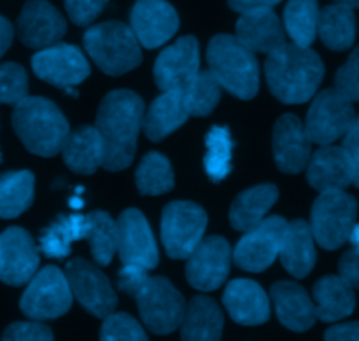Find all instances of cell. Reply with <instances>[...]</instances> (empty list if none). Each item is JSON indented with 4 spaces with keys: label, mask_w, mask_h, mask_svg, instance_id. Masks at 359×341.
<instances>
[{
    "label": "cell",
    "mask_w": 359,
    "mask_h": 341,
    "mask_svg": "<svg viewBox=\"0 0 359 341\" xmlns=\"http://www.w3.org/2000/svg\"><path fill=\"white\" fill-rule=\"evenodd\" d=\"M265 77L272 95L283 104H304L318 91L325 65L311 48L284 44L266 58Z\"/></svg>",
    "instance_id": "7a4b0ae2"
},
{
    "label": "cell",
    "mask_w": 359,
    "mask_h": 341,
    "mask_svg": "<svg viewBox=\"0 0 359 341\" xmlns=\"http://www.w3.org/2000/svg\"><path fill=\"white\" fill-rule=\"evenodd\" d=\"M2 341H55L53 331L39 321L14 322L4 331Z\"/></svg>",
    "instance_id": "b9f144b4"
},
{
    "label": "cell",
    "mask_w": 359,
    "mask_h": 341,
    "mask_svg": "<svg viewBox=\"0 0 359 341\" xmlns=\"http://www.w3.org/2000/svg\"><path fill=\"white\" fill-rule=\"evenodd\" d=\"M349 240L353 242L354 249H358V251H359V224H354L353 231H351V237H349Z\"/></svg>",
    "instance_id": "f907efd6"
},
{
    "label": "cell",
    "mask_w": 359,
    "mask_h": 341,
    "mask_svg": "<svg viewBox=\"0 0 359 341\" xmlns=\"http://www.w3.org/2000/svg\"><path fill=\"white\" fill-rule=\"evenodd\" d=\"M279 198L273 184H262L241 193L230 209V223L237 231H249L262 223Z\"/></svg>",
    "instance_id": "f546056e"
},
{
    "label": "cell",
    "mask_w": 359,
    "mask_h": 341,
    "mask_svg": "<svg viewBox=\"0 0 359 341\" xmlns=\"http://www.w3.org/2000/svg\"><path fill=\"white\" fill-rule=\"evenodd\" d=\"M283 0H228L230 7L237 13H248L255 9H272Z\"/></svg>",
    "instance_id": "c3c4849f"
},
{
    "label": "cell",
    "mask_w": 359,
    "mask_h": 341,
    "mask_svg": "<svg viewBox=\"0 0 359 341\" xmlns=\"http://www.w3.org/2000/svg\"><path fill=\"white\" fill-rule=\"evenodd\" d=\"M231 153H233V140L226 126H212L205 137V167L210 181L219 182L228 177L231 172Z\"/></svg>",
    "instance_id": "e575fe53"
},
{
    "label": "cell",
    "mask_w": 359,
    "mask_h": 341,
    "mask_svg": "<svg viewBox=\"0 0 359 341\" xmlns=\"http://www.w3.org/2000/svg\"><path fill=\"white\" fill-rule=\"evenodd\" d=\"M318 0H290L284 9V30L293 44L309 48L318 35Z\"/></svg>",
    "instance_id": "836d02e7"
},
{
    "label": "cell",
    "mask_w": 359,
    "mask_h": 341,
    "mask_svg": "<svg viewBox=\"0 0 359 341\" xmlns=\"http://www.w3.org/2000/svg\"><path fill=\"white\" fill-rule=\"evenodd\" d=\"M28 97L27 72L18 63L0 65V104L16 105Z\"/></svg>",
    "instance_id": "ab89813d"
},
{
    "label": "cell",
    "mask_w": 359,
    "mask_h": 341,
    "mask_svg": "<svg viewBox=\"0 0 359 341\" xmlns=\"http://www.w3.org/2000/svg\"><path fill=\"white\" fill-rule=\"evenodd\" d=\"M67 21L48 0H27L18 18V34L28 48L44 49L65 35Z\"/></svg>",
    "instance_id": "d6986e66"
},
{
    "label": "cell",
    "mask_w": 359,
    "mask_h": 341,
    "mask_svg": "<svg viewBox=\"0 0 359 341\" xmlns=\"http://www.w3.org/2000/svg\"><path fill=\"white\" fill-rule=\"evenodd\" d=\"M147 277H149L147 270L139 268V266H123L118 275V287L123 293L135 296V293L146 282Z\"/></svg>",
    "instance_id": "f6af8a7d"
},
{
    "label": "cell",
    "mask_w": 359,
    "mask_h": 341,
    "mask_svg": "<svg viewBox=\"0 0 359 341\" xmlns=\"http://www.w3.org/2000/svg\"><path fill=\"white\" fill-rule=\"evenodd\" d=\"M181 93L184 98L188 114L202 118V116L210 114L216 109L221 98V86L209 70H203V72L196 74L195 79Z\"/></svg>",
    "instance_id": "74e56055"
},
{
    "label": "cell",
    "mask_w": 359,
    "mask_h": 341,
    "mask_svg": "<svg viewBox=\"0 0 359 341\" xmlns=\"http://www.w3.org/2000/svg\"><path fill=\"white\" fill-rule=\"evenodd\" d=\"M335 90L351 102H359V46L351 53L346 65L337 72Z\"/></svg>",
    "instance_id": "60d3db41"
},
{
    "label": "cell",
    "mask_w": 359,
    "mask_h": 341,
    "mask_svg": "<svg viewBox=\"0 0 359 341\" xmlns=\"http://www.w3.org/2000/svg\"><path fill=\"white\" fill-rule=\"evenodd\" d=\"M63 161L72 172L81 175H91L102 167L104 146L93 126H79L69 133L62 147Z\"/></svg>",
    "instance_id": "f1b7e54d"
},
{
    "label": "cell",
    "mask_w": 359,
    "mask_h": 341,
    "mask_svg": "<svg viewBox=\"0 0 359 341\" xmlns=\"http://www.w3.org/2000/svg\"><path fill=\"white\" fill-rule=\"evenodd\" d=\"M88 217L86 240L91 254L100 266H107L118 251V224L109 214L93 212Z\"/></svg>",
    "instance_id": "d590c367"
},
{
    "label": "cell",
    "mask_w": 359,
    "mask_h": 341,
    "mask_svg": "<svg viewBox=\"0 0 359 341\" xmlns=\"http://www.w3.org/2000/svg\"><path fill=\"white\" fill-rule=\"evenodd\" d=\"M200 72L198 41L191 35L181 37L165 48L154 63V81L163 91H182Z\"/></svg>",
    "instance_id": "2e32d148"
},
{
    "label": "cell",
    "mask_w": 359,
    "mask_h": 341,
    "mask_svg": "<svg viewBox=\"0 0 359 341\" xmlns=\"http://www.w3.org/2000/svg\"><path fill=\"white\" fill-rule=\"evenodd\" d=\"M100 341H149L142 326L128 314H111L100 328Z\"/></svg>",
    "instance_id": "f35d334b"
},
{
    "label": "cell",
    "mask_w": 359,
    "mask_h": 341,
    "mask_svg": "<svg viewBox=\"0 0 359 341\" xmlns=\"http://www.w3.org/2000/svg\"><path fill=\"white\" fill-rule=\"evenodd\" d=\"M223 312L212 298L195 296L181 322V341H221Z\"/></svg>",
    "instance_id": "484cf974"
},
{
    "label": "cell",
    "mask_w": 359,
    "mask_h": 341,
    "mask_svg": "<svg viewBox=\"0 0 359 341\" xmlns=\"http://www.w3.org/2000/svg\"><path fill=\"white\" fill-rule=\"evenodd\" d=\"M207 214L191 202H172L161 216V240L172 259H188L203 240Z\"/></svg>",
    "instance_id": "9c48e42d"
},
{
    "label": "cell",
    "mask_w": 359,
    "mask_h": 341,
    "mask_svg": "<svg viewBox=\"0 0 359 341\" xmlns=\"http://www.w3.org/2000/svg\"><path fill=\"white\" fill-rule=\"evenodd\" d=\"M137 188L142 195L158 196L174 188L172 165L163 154L149 153L142 158L135 174Z\"/></svg>",
    "instance_id": "8d00e7d4"
},
{
    "label": "cell",
    "mask_w": 359,
    "mask_h": 341,
    "mask_svg": "<svg viewBox=\"0 0 359 341\" xmlns=\"http://www.w3.org/2000/svg\"><path fill=\"white\" fill-rule=\"evenodd\" d=\"M130 28L140 46L154 49L174 37L179 16L165 0H137L130 14Z\"/></svg>",
    "instance_id": "ac0fdd59"
},
{
    "label": "cell",
    "mask_w": 359,
    "mask_h": 341,
    "mask_svg": "<svg viewBox=\"0 0 359 341\" xmlns=\"http://www.w3.org/2000/svg\"><path fill=\"white\" fill-rule=\"evenodd\" d=\"M287 221L284 217H265L259 224L245 231L244 238L237 244L231 258L235 265L245 272H265L273 265L283 245Z\"/></svg>",
    "instance_id": "8fae6325"
},
{
    "label": "cell",
    "mask_w": 359,
    "mask_h": 341,
    "mask_svg": "<svg viewBox=\"0 0 359 341\" xmlns=\"http://www.w3.org/2000/svg\"><path fill=\"white\" fill-rule=\"evenodd\" d=\"M88 217L86 216H62L42 231L39 244L41 251L48 258L63 259L70 254L74 242L86 240Z\"/></svg>",
    "instance_id": "1f68e13d"
},
{
    "label": "cell",
    "mask_w": 359,
    "mask_h": 341,
    "mask_svg": "<svg viewBox=\"0 0 359 341\" xmlns=\"http://www.w3.org/2000/svg\"><path fill=\"white\" fill-rule=\"evenodd\" d=\"M231 266V247L224 238L209 237L196 245L186 265L189 286L202 293L219 289Z\"/></svg>",
    "instance_id": "4fadbf2b"
},
{
    "label": "cell",
    "mask_w": 359,
    "mask_h": 341,
    "mask_svg": "<svg viewBox=\"0 0 359 341\" xmlns=\"http://www.w3.org/2000/svg\"><path fill=\"white\" fill-rule=\"evenodd\" d=\"M107 4L109 0H65V9L77 27H86L100 16Z\"/></svg>",
    "instance_id": "7bdbcfd3"
},
{
    "label": "cell",
    "mask_w": 359,
    "mask_h": 341,
    "mask_svg": "<svg viewBox=\"0 0 359 341\" xmlns=\"http://www.w3.org/2000/svg\"><path fill=\"white\" fill-rule=\"evenodd\" d=\"M0 161H2V154H0Z\"/></svg>",
    "instance_id": "f5cc1de1"
},
{
    "label": "cell",
    "mask_w": 359,
    "mask_h": 341,
    "mask_svg": "<svg viewBox=\"0 0 359 341\" xmlns=\"http://www.w3.org/2000/svg\"><path fill=\"white\" fill-rule=\"evenodd\" d=\"M223 305L241 326H259L270 319V298L255 280H231L224 289Z\"/></svg>",
    "instance_id": "44dd1931"
},
{
    "label": "cell",
    "mask_w": 359,
    "mask_h": 341,
    "mask_svg": "<svg viewBox=\"0 0 359 341\" xmlns=\"http://www.w3.org/2000/svg\"><path fill=\"white\" fill-rule=\"evenodd\" d=\"M316 317L323 322H339L349 317L356 308L354 287L340 275H330L314 286Z\"/></svg>",
    "instance_id": "4316f807"
},
{
    "label": "cell",
    "mask_w": 359,
    "mask_h": 341,
    "mask_svg": "<svg viewBox=\"0 0 359 341\" xmlns=\"http://www.w3.org/2000/svg\"><path fill=\"white\" fill-rule=\"evenodd\" d=\"M314 242L311 224L300 219L287 223L279 258L286 272L291 273L294 279H305L316 266L318 256H316Z\"/></svg>",
    "instance_id": "d4e9b609"
},
{
    "label": "cell",
    "mask_w": 359,
    "mask_h": 341,
    "mask_svg": "<svg viewBox=\"0 0 359 341\" xmlns=\"http://www.w3.org/2000/svg\"><path fill=\"white\" fill-rule=\"evenodd\" d=\"M133 298L144 326L154 335H170L181 326L186 301L165 277H147Z\"/></svg>",
    "instance_id": "8992f818"
},
{
    "label": "cell",
    "mask_w": 359,
    "mask_h": 341,
    "mask_svg": "<svg viewBox=\"0 0 359 341\" xmlns=\"http://www.w3.org/2000/svg\"><path fill=\"white\" fill-rule=\"evenodd\" d=\"M142 119L144 102L133 91H111L102 100L95 128L104 146L102 167L105 170H125L132 165Z\"/></svg>",
    "instance_id": "6da1fadb"
},
{
    "label": "cell",
    "mask_w": 359,
    "mask_h": 341,
    "mask_svg": "<svg viewBox=\"0 0 359 341\" xmlns=\"http://www.w3.org/2000/svg\"><path fill=\"white\" fill-rule=\"evenodd\" d=\"M13 37H14V28L11 25L9 20L0 14V58L7 53L9 46L13 44Z\"/></svg>",
    "instance_id": "681fc988"
},
{
    "label": "cell",
    "mask_w": 359,
    "mask_h": 341,
    "mask_svg": "<svg viewBox=\"0 0 359 341\" xmlns=\"http://www.w3.org/2000/svg\"><path fill=\"white\" fill-rule=\"evenodd\" d=\"M273 158L284 174H298L311 160L312 140L304 123L293 114H284L273 126Z\"/></svg>",
    "instance_id": "ffe728a7"
},
{
    "label": "cell",
    "mask_w": 359,
    "mask_h": 341,
    "mask_svg": "<svg viewBox=\"0 0 359 341\" xmlns=\"http://www.w3.org/2000/svg\"><path fill=\"white\" fill-rule=\"evenodd\" d=\"M32 69L39 79L65 90L90 76V63L81 49L72 44H53L41 49L32 58Z\"/></svg>",
    "instance_id": "9a60e30c"
},
{
    "label": "cell",
    "mask_w": 359,
    "mask_h": 341,
    "mask_svg": "<svg viewBox=\"0 0 359 341\" xmlns=\"http://www.w3.org/2000/svg\"><path fill=\"white\" fill-rule=\"evenodd\" d=\"M309 184L319 193L346 191L353 184L351 165L342 147L321 146L307 163Z\"/></svg>",
    "instance_id": "cb8c5ba5"
},
{
    "label": "cell",
    "mask_w": 359,
    "mask_h": 341,
    "mask_svg": "<svg viewBox=\"0 0 359 341\" xmlns=\"http://www.w3.org/2000/svg\"><path fill=\"white\" fill-rule=\"evenodd\" d=\"M235 37L252 53H266L286 44V30L272 9H255L242 13L237 21Z\"/></svg>",
    "instance_id": "603a6c76"
},
{
    "label": "cell",
    "mask_w": 359,
    "mask_h": 341,
    "mask_svg": "<svg viewBox=\"0 0 359 341\" xmlns=\"http://www.w3.org/2000/svg\"><path fill=\"white\" fill-rule=\"evenodd\" d=\"M358 203L346 191H326L312 205L311 230L314 240L326 251L342 247L351 237Z\"/></svg>",
    "instance_id": "52a82bcc"
},
{
    "label": "cell",
    "mask_w": 359,
    "mask_h": 341,
    "mask_svg": "<svg viewBox=\"0 0 359 341\" xmlns=\"http://www.w3.org/2000/svg\"><path fill=\"white\" fill-rule=\"evenodd\" d=\"M340 277L346 280L349 286H353L354 289H359V251L358 249H351L346 254L342 256L339 263Z\"/></svg>",
    "instance_id": "bcb514c9"
},
{
    "label": "cell",
    "mask_w": 359,
    "mask_h": 341,
    "mask_svg": "<svg viewBox=\"0 0 359 341\" xmlns=\"http://www.w3.org/2000/svg\"><path fill=\"white\" fill-rule=\"evenodd\" d=\"M318 32L321 41L333 51L349 49L356 39L354 9L346 4H333L325 7L319 11Z\"/></svg>",
    "instance_id": "4dcf8cb0"
},
{
    "label": "cell",
    "mask_w": 359,
    "mask_h": 341,
    "mask_svg": "<svg viewBox=\"0 0 359 341\" xmlns=\"http://www.w3.org/2000/svg\"><path fill=\"white\" fill-rule=\"evenodd\" d=\"M344 139V153L351 165V174H353V184L359 188V116L354 119L353 126L346 133Z\"/></svg>",
    "instance_id": "ee69618b"
},
{
    "label": "cell",
    "mask_w": 359,
    "mask_h": 341,
    "mask_svg": "<svg viewBox=\"0 0 359 341\" xmlns=\"http://www.w3.org/2000/svg\"><path fill=\"white\" fill-rule=\"evenodd\" d=\"M72 291L67 275L56 266H46L32 277L21 296L20 308L32 321H53L72 307Z\"/></svg>",
    "instance_id": "ba28073f"
},
{
    "label": "cell",
    "mask_w": 359,
    "mask_h": 341,
    "mask_svg": "<svg viewBox=\"0 0 359 341\" xmlns=\"http://www.w3.org/2000/svg\"><path fill=\"white\" fill-rule=\"evenodd\" d=\"M354 119L356 114L353 102L333 88L321 91L314 98L309 109L305 130L314 144L330 146L349 132Z\"/></svg>",
    "instance_id": "30bf717a"
},
{
    "label": "cell",
    "mask_w": 359,
    "mask_h": 341,
    "mask_svg": "<svg viewBox=\"0 0 359 341\" xmlns=\"http://www.w3.org/2000/svg\"><path fill=\"white\" fill-rule=\"evenodd\" d=\"M325 341H359V322L333 326L325 333Z\"/></svg>",
    "instance_id": "7dc6e473"
},
{
    "label": "cell",
    "mask_w": 359,
    "mask_h": 341,
    "mask_svg": "<svg viewBox=\"0 0 359 341\" xmlns=\"http://www.w3.org/2000/svg\"><path fill=\"white\" fill-rule=\"evenodd\" d=\"M337 4H346L349 7H359V0H337Z\"/></svg>",
    "instance_id": "816d5d0a"
},
{
    "label": "cell",
    "mask_w": 359,
    "mask_h": 341,
    "mask_svg": "<svg viewBox=\"0 0 359 341\" xmlns=\"http://www.w3.org/2000/svg\"><path fill=\"white\" fill-rule=\"evenodd\" d=\"M189 118L181 91H163L144 114L142 128L149 140L158 142L182 126Z\"/></svg>",
    "instance_id": "83f0119b"
},
{
    "label": "cell",
    "mask_w": 359,
    "mask_h": 341,
    "mask_svg": "<svg viewBox=\"0 0 359 341\" xmlns=\"http://www.w3.org/2000/svg\"><path fill=\"white\" fill-rule=\"evenodd\" d=\"M277 319L284 328L294 333H305L316 324V305L307 291L297 282H277L270 289Z\"/></svg>",
    "instance_id": "7402d4cb"
},
{
    "label": "cell",
    "mask_w": 359,
    "mask_h": 341,
    "mask_svg": "<svg viewBox=\"0 0 359 341\" xmlns=\"http://www.w3.org/2000/svg\"><path fill=\"white\" fill-rule=\"evenodd\" d=\"M207 62L209 72L221 88L242 100L256 97L259 90V63L255 53L235 35L212 37L207 48Z\"/></svg>",
    "instance_id": "277c9868"
},
{
    "label": "cell",
    "mask_w": 359,
    "mask_h": 341,
    "mask_svg": "<svg viewBox=\"0 0 359 341\" xmlns=\"http://www.w3.org/2000/svg\"><path fill=\"white\" fill-rule=\"evenodd\" d=\"M39 270V249L23 228H7L0 235V280L20 287L32 280Z\"/></svg>",
    "instance_id": "e0dca14e"
},
{
    "label": "cell",
    "mask_w": 359,
    "mask_h": 341,
    "mask_svg": "<svg viewBox=\"0 0 359 341\" xmlns=\"http://www.w3.org/2000/svg\"><path fill=\"white\" fill-rule=\"evenodd\" d=\"M84 49L107 76H121L140 65L142 51L135 34L121 21L95 25L84 34Z\"/></svg>",
    "instance_id": "5b68a950"
},
{
    "label": "cell",
    "mask_w": 359,
    "mask_h": 341,
    "mask_svg": "<svg viewBox=\"0 0 359 341\" xmlns=\"http://www.w3.org/2000/svg\"><path fill=\"white\" fill-rule=\"evenodd\" d=\"M65 275L72 296L79 301L84 310L98 319H105L107 315L114 314L118 307V296L102 270L86 259H72L67 265Z\"/></svg>",
    "instance_id": "7c38bea8"
},
{
    "label": "cell",
    "mask_w": 359,
    "mask_h": 341,
    "mask_svg": "<svg viewBox=\"0 0 359 341\" xmlns=\"http://www.w3.org/2000/svg\"><path fill=\"white\" fill-rule=\"evenodd\" d=\"M34 175L28 170L6 172L0 175V217L14 219L34 202Z\"/></svg>",
    "instance_id": "d6a6232c"
},
{
    "label": "cell",
    "mask_w": 359,
    "mask_h": 341,
    "mask_svg": "<svg viewBox=\"0 0 359 341\" xmlns=\"http://www.w3.org/2000/svg\"><path fill=\"white\" fill-rule=\"evenodd\" d=\"M118 224V254L123 266H139L153 270L158 266V254L154 235L146 217L137 209H128L116 221Z\"/></svg>",
    "instance_id": "5bb4252c"
},
{
    "label": "cell",
    "mask_w": 359,
    "mask_h": 341,
    "mask_svg": "<svg viewBox=\"0 0 359 341\" xmlns=\"http://www.w3.org/2000/svg\"><path fill=\"white\" fill-rule=\"evenodd\" d=\"M16 135L30 153L37 156H55L62 151L70 128L69 121L48 98L25 97L13 112Z\"/></svg>",
    "instance_id": "3957f363"
}]
</instances>
